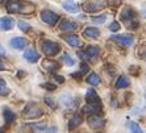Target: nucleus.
Here are the masks:
<instances>
[{
    "label": "nucleus",
    "mask_w": 146,
    "mask_h": 133,
    "mask_svg": "<svg viewBox=\"0 0 146 133\" xmlns=\"http://www.w3.org/2000/svg\"><path fill=\"white\" fill-rule=\"evenodd\" d=\"M7 11L9 13H32L34 11V5L21 0H9L7 3Z\"/></svg>",
    "instance_id": "f257e3e1"
},
{
    "label": "nucleus",
    "mask_w": 146,
    "mask_h": 133,
    "mask_svg": "<svg viewBox=\"0 0 146 133\" xmlns=\"http://www.w3.org/2000/svg\"><path fill=\"white\" fill-rule=\"evenodd\" d=\"M120 19H121V21L126 25V28H129V29H137V28L139 27L138 19H137V13L132 7L124 8V11L121 12Z\"/></svg>",
    "instance_id": "f03ea898"
},
{
    "label": "nucleus",
    "mask_w": 146,
    "mask_h": 133,
    "mask_svg": "<svg viewBox=\"0 0 146 133\" xmlns=\"http://www.w3.org/2000/svg\"><path fill=\"white\" fill-rule=\"evenodd\" d=\"M41 49L45 53V55L48 57H54L58 53H61V45L57 44V42L49 41V40H45V41L41 42Z\"/></svg>",
    "instance_id": "7ed1b4c3"
},
{
    "label": "nucleus",
    "mask_w": 146,
    "mask_h": 133,
    "mask_svg": "<svg viewBox=\"0 0 146 133\" xmlns=\"http://www.w3.org/2000/svg\"><path fill=\"white\" fill-rule=\"evenodd\" d=\"M24 117L25 119H38L44 115V111L36 104V103H29L24 109Z\"/></svg>",
    "instance_id": "20e7f679"
},
{
    "label": "nucleus",
    "mask_w": 146,
    "mask_h": 133,
    "mask_svg": "<svg viewBox=\"0 0 146 133\" xmlns=\"http://www.w3.org/2000/svg\"><path fill=\"white\" fill-rule=\"evenodd\" d=\"M111 40H113L115 42H117L119 45H122L125 48H129L134 44V37L132 34H120V36H113Z\"/></svg>",
    "instance_id": "39448f33"
},
{
    "label": "nucleus",
    "mask_w": 146,
    "mask_h": 133,
    "mask_svg": "<svg viewBox=\"0 0 146 133\" xmlns=\"http://www.w3.org/2000/svg\"><path fill=\"white\" fill-rule=\"evenodd\" d=\"M41 19H42V21L44 23H46V24L49 25H55L57 24L58 19H59V16H58L55 12H53V11H49V9H44L42 12H41Z\"/></svg>",
    "instance_id": "423d86ee"
},
{
    "label": "nucleus",
    "mask_w": 146,
    "mask_h": 133,
    "mask_svg": "<svg viewBox=\"0 0 146 133\" xmlns=\"http://www.w3.org/2000/svg\"><path fill=\"white\" fill-rule=\"evenodd\" d=\"M104 7H106V0H95V1H88L84 4V11L88 13H94L103 9Z\"/></svg>",
    "instance_id": "0eeeda50"
},
{
    "label": "nucleus",
    "mask_w": 146,
    "mask_h": 133,
    "mask_svg": "<svg viewBox=\"0 0 146 133\" xmlns=\"http://www.w3.org/2000/svg\"><path fill=\"white\" fill-rule=\"evenodd\" d=\"M99 53H100V48H99V46L90 45V46L86 48L84 53H79V55H80L83 59H95L99 55Z\"/></svg>",
    "instance_id": "6e6552de"
},
{
    "label": "nucleus",
    "mask_w": 146,
    "mask_h": 133,
    "mask_svg": "<svg viewBox=\"0 0 146 133\" xmlns=\"http://www.w3.org/2000/svg\"><path fill=\"white\" fill-rule=\"evenodd\" d=\"M86 100H87V104H92V106H102V99L100 96L96 94L95 90H88L87 94H86Z\"/></svg>",
    "instance_id": "1a4fd4ad"
},
{
    "label": "nucleus",
    "mask_w": 146,
    "mask_h": 133,
    "mask_svg": "<svg viewBox=\"0 0 146 133\" xmlns=\"http://www.w3.org/2000/svg\"><path fill=\"white\" fill-rule=\"evenodd\" d=\"M78 28H79L78 23L67 20V19H65V20L59 24V29H61L62 32H74V31H78Z\"/></svg>",
    "instance_id": "9d476101"
},
{
    "label": "nucleus",
    "mask_w": 146,
    "mask_h": 133,
    "mask_svg": "<svg viewBox=\"0 0 146 133\" xmlns=\"http://www.w3.org/2000/svg\"><path fill=\"white\" fill-rule=\"evenodd\" d=\"M102 106H92V104H87L83 108V113L90 115V116H99L102 115Z\"/></svg>",
    "instance_id": "9b49d317"
},
{
    "label": "nucleus",
    "mask_w": 146,
    "mask_h": 133,
    "mask_svg": "<svg viewBox=\"0 0 146 133\" xmlns=\"http://www.w3.org/2000/svg\"><path fill=\"white\" fill-rule=\"evenodd\" d=\"M62 7H63V9H65V11L70 12V13H78L79 9H80L79 4L75 3L74 0H66L65 3L62 4Z\"/></svg>",
    "instance_id": "f8f14e48"
},
{
    "label": "nucleus",
    "mask_w": 146,
    "mask_h": 133,
    "mask_svg": "<svg viewBox=\"0 0 146 133\" xmlns=\"http://www.w3.org/2000/svg\"><path fill=\"white\" fill-rule=\"evenodd\" d=\"M28 44H29V42L23 37H15V38L11 40V46L15 48V49H17V50H23Z\"/></svg>",
    "instance_id": "ddd939ff"
},
{
    "label": "nucleus",
    "mask_w": 146,
    "mask_h": 133,
    "mask_svg": "<svg viewBox=\"0 0 146 133\" xmlns=\"http://www.w3.org/2000/svg\"><path fill=\"white\" fill-rule=\"evenodd\" d=\"M88 124L92 129H102V128H104L106 121L103 119H99V116H91L88 119Z\"/></svg>",
    "instance_id": "4468645a"
},
{
    "label": "nucleus",
    "mask_w": 146,
    "mask_h": 133,
    "mask_svg": "<svg viewBox=\"0 0 146 133\" xmlns=\"http://www.w3.org/2000/svg\"><path fill=\"white\" fill-rule=\"evenodd\" d=\"M24 58L27 59L29 63H34V62H37L40 59V54H38L37 50H34V49H29L24 53Z\"/></svg>",
    "instance_id": "2eb2a0df"
},
{
    "label": "nucleus",
    "mask_w": 146,
    "mask_h": 133,
    "mask_svg": "<svg viewBox=\"0 0 146 133\" xmlns=\"http://www.w3.org/2000/svg\"><path fill=\"white\" fill-rule=\"evenodd\" d=\"M15 25V21L11 19V17H1L0 19V28H1V31H11Z\"/></svg>",
    "instance_id": "dca6fc26"
},
{
    "label": "nucleus",
    "mask_w": 146,
    "mask_h": 133,
    "mask_svg": "<svg viewBox=\"0 0 146 133\" xmlns=\"http://www.w3.org/2000/svg\"><path fill=\"white\" fill-rule=\"evenodd\" d=\"M65 41L67 42V44H70L71 46H74V48H80L82 46L80 38H79L76 34H67L65 37Z\"/></svg>",
    "instance_id": "f3484780"
},
{
    "label": "nucleus",
    "mask_w": 146,
    "mask_h": 133,
    "mask_svg": "<svg viewBox=\"0 0 146 133\" xmlns=\"http://www.w3.org/2000/svg\"><path fill=\"white\" fill-rule=\"evenodd\" d=\"M61 103H63V106L65 107H72V106H75L76 99H75L71 94L66 92V94H63V95L61 96Z\"/></svg>",
    "instance_id": "a211bd4d"
},
{
    "label": "nucleus",
    "mask_w": 146,
    "mask_h": 133,
    "mask_svg": "<svg viewBox=\"0 0 146 133\" xmlns=\"http://www.w3.org/2000/svg\"><path fill=\"white\" fill-rule=\"evenodd\" d=\"M42 67L46 68V71H57L58 68H59V63H57L55 61H49V59H45L42 62Z\"/></svg>",
    "instance_id": "6ab92c4d"
},
{
    "label": "nucleus",
    "mask_w": 146,
    "mask_h": 133,
    "mask_svg": "<svg viewBox=\"0 0 146 133\" xmlns=\"http://www.w3.org/2000/svg\"><path fill=\"white\" fill-rule=\"evenodd\" d=\"M83 34H84L86 37H88V38H98L99 36H100V31H99V29H96V28L88 27V28H86V29H84Z\"/></svg>",
    "instance_id": "aec40b11"
},
{
    "label": "nucleus",
    "mask_w": 146,
    "mask_h": 133,
    "mask_svg": "<svg viewBox=\"0 0 146 133\" xmlns=\"http://www.w3.org/2000/svg\"><path fill=\"white\" fill-rule=\"evenodd\" d=\"M3 116H4V120H5V124L7 125H9V124H12V121H13L15 119H16V115H15L12 111H11L9 108H4L3 111Z\"/></svg>",
    "instance_id": "412c9836"
},
{
    "label": "nucleus",
    "mask_w": 146,
    "mask_h": 133,
    "mask_svg": "<svg viewBox=\"0 0 146 133\" xmlns=\"http://www.w3.org/2000/svg\"><path fill=\"white\" fill-rule=\"evenodd\" d=\"M82 116L80 115H78V113H76V115H74V116L71 117V120H70V123H68V128H70V129H75V128H76V126H79L82 124Z\"/></svg>",
    "instance_id": "4be33fe9"
},
{
    "label": "nucleus",
    "mask_w": 146,
    "mask_h": 133,
    "mask_svg": "<svg viewBox=\"0 0 146 133\" xmlns=\"http://www.w3.org/2000/svg\"><path fill=\"white\" fill-rule=\"evenodd\" d=\"M130 86V80L126 76H120L117 79V82H116V88H126V87H129Z\"/></svg>",
    "instance_id": "5701e85b"
},
{
    "label": "nucleus",
    "mask_w": 146,
    "mask_h": 133,
    "mask_svg": "<svg viewBox=\"0 0 146 133\" xmlns=\"http://www.w3.org/2000/svg\"><path fill=\"white\" fill-rule=\"evenodd\" d=\"M87 83L91 86H99L100 84V78H99V75H96L95 72H91V74L87 76Z\"/></svg>",
    "instance_id": "b1692460"
},
{
    "label": "nucleus",
    "mask_w": 146,
    "mask_h": 133,
    "mask_svg": "<svg viewBox=\"0 0 146 133\" xmlns=\"http://www.w3.org/2000/svg\"><path fill=\"white\" fill-rule=\"evenodd\" d=\"M9 94V87H8L7 82L0 76V96H7Z\"/></svg>",
    "instance_id": "393cba45"
},
{
    "label": "nucleus",
    "mask_w": 146,
    "mask_h": 133,
    "mask_svg": "<svg viewBox=\"0 0 146 133\" xmlns=\"http://www.w3.org/2000/svg\"><path fill=\"white\" fill-rule=\"evenodd\" d=\"M128 128L130 129L132 133H143V130L141 129V126L137 123H134V121H129V123H128Z\"/></svg>",
    "instance_id": "a878e982"
},
{
    "label": "nucleus",
    "mask_w": 146,
    "mask_h": 133,
    "mask_svg": "<svg viewBox=\"0 0 146 133\" xmlns=\"http://www.w3.org/2000/svg\"><path fill=\"white\" fill-rule=\"evenodd\" d=\"M62 61L65 62V65L70 66V67L75 65V61H74V58H72L71 55H68V54H63V55H62Z\"/></svg>",
    "instance_id": "bb28decb"
},
{
    "label": "nucleus",
    "mask_w": 146,
    "mask_h": 133,
    "mask_svg": "<svg viewBox=\"0 0 146 133\" xmlns=\"http://www.w3.org/2000/svg\"><path fill=\"white\" fill-rule=\"evenodd\" d=\"M106 20H107V15H100V16H95L91 19L94 24H104Z\"/></svg>",
    "instance_id": "cd10ccee"
},
{
    "label": "nucleus",
    "mask_w": 146,
    "mask_h": 133,
    "mask_svg": "<svg viewBox=\"0 0 146 133\" xmlns=\"http://www.w3.org/2000/svg\"><path fill=\"white\" fill-rule=\"evenodd\" d=\"M19 28H20L23 32H28L31 29V24H28L25 21H19Z\"/></svg>",
    "instance_id": "c85d7f7f"
},
{
    "label": "nucleus",
    "mask_w": 146,
    "mask_h": 133,
    "mask_svg": "<svg viewBox=\"0 0 146 133\" xmlns=\"http://www.w3.org/2000/svg\"><path fill=\"white\" fill-rule=\"evenodd\" d=\"M45 103H46V104H48V106L50 107V108H53V109L57 108V104H55L54 100L51 99L50 96H46V98H45Z\"/></svg>",
    "instance_id": "c756f323"
},
{
    "label": "nucleus",
    "mask_w": 146,
    "mask_h": 133,
    "mask_svg": "<svg viewBox=\"0 0 146 133\" xmlns=\"http://www.w3.org/2000/svg\"><path fill=\"white\" fill-rule=\"evenodd\" d=\"M88 70H90V66L87 65V63H84V62H82L80 63V72H79V74L83 75V74H86V72L88 71Z\"/></svg>",
    "instance_id": "7c9ffc66"
},
{
    "label": "nucleus",
    "mask_w": 146,
    "mask_h": 133,
    "mask_svg": "<svg viewBox=\"0 0 146 133\" xmlns=\"http://www.w3.org/2000/svg\"><path fill=\"white\" fill-rule=\"evenodd\" d=\"M120 29V24L117 23V21H113L112 24L109 25V31L111 32H117Z\"/></svg>",
    "instance_id": "2f4dec72"
},
{
    "label": "nucleus",
    "mask_w": 146,
    "mask_h": 133,
    "mask_svg": "<svg viewBox=\"0 0 146 133\" xmlns=\"http://www.w3.org/2000/svg\"><path fill=\"white\" fill-rule=\"evenodd\" d=\"M33 128L34 129H37V130H40V132H46V126H45V124L44 123H41V124H38V125H36V124H34L33 125Z\"/></svg>",
    "instance_id": "473e14b6"
},
{
    "label": "nucleus",
    "mask_w": 146,
    "mask_h": 133,
    "mask_svg": "<svg viewBox=\"0 0 146 133\" xmlns=\"http://www.w3.org/2000/svg\"><path fill=\"white\" fill-rule=\"evenodd\" d=\"M42 87H44V88H48V90H55V86L49 84V83H45V84H42Z\"/></svg>",
    "instance_id": "72a5a7b5"
},
{
    "label": "nucleus",
    "mask_w": 146,
    "mask_h": 133,
    "mask_svg": "<svg viewBox=\"0 0 146 133\" xmlns=\"http://www.w3.org/2000/svg\"><path fill=\"white\" fill-rule=\"evenodd\" d=\"M55 80H58V83H63L65 82V78L63 76H59V75H55Z\"/></svg>",
    "instance_id": "f704fd0d"
},
{
    "label": "nucleus",
    "mask_w": 146,
    "mask_h": 133,
    "mask_svg": "<svg viewBox=\"0 0 146 133\" xmlns=\"http://www.w3.org/2000/svg\"><path fill=\"white\" fill-rule=\"evenodd\" d=\"M5 68V65H4V61H1V58H0V70H4Z\"/></svg>",
    "instance_id": "c9c22d12"
},
{
    "label": "nucleus",
    "mask_w": 146,
    "mask_h": 133,
    "mask_svg": "<svg viewBox=\"0 0 146 133\" xmlns=\"http://www.w3.org/2000/svg\"><path fill=\"white\" fill-rule=\"evenodd\" d=\"M0 55H5V50L1 48V45H0Z\"/></svg>",
    "instance_id": "e433bc0d"
},
{
    "label": "nucleus",
    "mask_w": 146,
    "mask_h": 133,
    "mask_svg": "<svg viewBox=\"0 0 146 133\" xmlns=\"http://www.w3.org/2000/svg\"><path fill=\"white\" fill-rule=\"evenodd\" d=\"M0 133H4V130H3V129H0Z\"/></svg>",
    "instance_id": "4c0bfd02"
},
{
    "label": "nucleus",
    "mask_w": 146,
    "mask_h": 133,
    "mask_svg": "<svg viewBox=\"0 0 146 133\" xmlns=\"http://www.w3.org/2000/svg\"><path fill=\"white\" fill-rule=\"evenodd\" d=\"M1 3H4V0H0V4H1Z\"/></svg>",
    "instance_id": "58836bf2"
}]
</instances>
